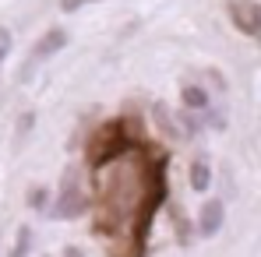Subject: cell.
I'll list each match as a JSON object with an SVG mask.
<instances>
[{"label": "cell", "mask_w": 261, "mask_h": 257, "mask_svg": "<svg viewBox=\"0 0 261 257\" xmlns=\"http://www.w3.org/2000/svg\"><path fill=\"white\" fill-rule=\"evenodd\" d=\"M95 229L110 236V257H141L155 208L166 201V155L141 141L92 166Z\"/></svg>", "instance_id": "obj_1"}, {"label": "cell", "mask_w": 261, "mask_h": 257, "mask_svg": "<svg viewBox=\"0 0 261 257\" xmlns=\"http://www.w3.org/2000/svg\"><path fill=\"white\" fill-rule=\"evenodd\" d=\"M130 141H138V137H134V127H130V120H110V124H102V127L88 137L85 155H88V162L95 166L99 159L120 152L124 145H130Z\"/></svg>", "instance_id": "obj_2"}, {"label": "cell", "mask_w": 261, "mask_h": 257, "mask_svg": "<svg viewBox=\"0 0 261 257\" xmlns=\"http://www.w3.org/2000/svg\"><path fill=\"white\" fill-rule=\"evenodd\" d=\"M85 208H88V194L82 190L78 173L67 169L64 183H60V194H57V205H53V215L57 218H78V215H85Z\"/></svg>", "instance_id": "obj_3"}, {"label": "cell", "mask_w": 261, "mask_h": 257, "mask_svg": "<svg viewBox=\"0 0 261 257\" xmlns=\"http://www.w3.org/2000/svg\"><path fill=\"white\" fill-rule=\"evenodd\" d=\"M64 46H67V32H64V28H49L43 39L32 46V56H29V60H25V67H21V81H29V74H32L43 60H49L57 49H64Z\"/></svg>", "instance_id": "obj_4"}, {"label": "cell", "mask_w": 261, "mask_h": 257, "mask_svg": "<svg viewBox=\"0 0 261 257\" xmlns=\"http://www.w3.org/2000/svg\"><path fill=\"white\" fill-rule=\"evenodd\" d=\"M229 21L244 36H261V4L258 0H229Z\"/></svg>", "instance_id": "obj_5"}, {"label": "cell", "mask_w": 261, "mask_h": 257, "mask_svg": "<svg viewBox=\"0 0 261 257\" xmlns=\"http://www.w3.org/2000/svg\"><path fill=\"white\" fill-rule=\"evenodd\" d=\"M222 218H226V208H222V201H205V208H201V218H198V233L208 240V236H216L219 229H222Z\"/></svg>", "instance_id": "obj_6"}, {"label": "cell", "mask_w": 261, "mask_h": 257, "mask_svg": "<svg viewBox=\"0 0 261 257\" xmlns=\"http://www.w3.org/2000/svg\"><path fill=\"white\" fill-rule=\"evenodd\" d=\"M212 187V166H208V159H194L191 162V190H198V194H205Z\"/></svg>", "instance_id": "obj_7"}, {"label": "cell", "mask_w": 261, "mask_h": 257, "mask_svg": "<svg viewBox=\"0 0 261 257\" xmlns=\"http://www.w3.org/2000/svg\"><path fill=\"white\" fill-rule=\"evenodd\" d=\"M180 95H184V106H187L191 113H201V109H208V92H205L201 85H187L184 92H180Z\"/></svg>", "instance_id": "obj_8"}, {"label": "cell", "mask_w": 261, "mask_h": 257, "mask_svg": "<svg viewBox=\"0 0 261 257\" xmlns=\"http://www.w3.org/2000/svg\"><path fill=\"white\" fill-rule=\"evenodd\" d=\"M29 247H32V229L21 225V229H18V243H14L11 257H29Z\"/></svg>", "instance_id": "obj_9"}, {"label": "cell", "mask_w": 261, "mask_h": 257, "mask_svg": "<svg viewBox=\"0 0 261 257\" xmlns=\"http://www.w3.org/2000/svg\"><path fill=\"white\" fill-rule=\"evenodd\" d=\"M29 205H32V208H43V205H46V190H43V187H36V190L29 194Z\"/></svg>", "instance_id": "obj_10"}, {"label": "cell", "mask_w": 261, "mask_h": 257, "mask_svg": "<svg viewBox=\"0 0 261 257\" xmlns=\"http://www.w3.org/2000/svg\"><path fill=\"white\" fill-rule=\"evenodd\" d=\"M85 4H99V0H60V7L71 14V11H78V7H85Z\"/></svg>", "instance_id": "obj_11"}, {"label": "cell", "mask_w": 261, "mask_h": 257, "mask_svg": "<svg viewBox=\"0 0 261 257\" xmlns=\"http://www.w3.org/2000/svg\"><path fill=\"white\" fill-rule=\"evenodd\" d=\"M7 49H11V32H7V28H0V64H4Z\"/></svg>", "instance_id": "obj_12"}, {"label": "cell", "mask_w": 261, "mask_h": 257, "mask_svg": "<svg viewBox=\"0 0 261 257\" xmlns=\"http://www.w3.org/2000/svg\"><path fill=\"white\" fill-rule=\"evenodd\" d=\"M67 257H82V250H67Z\"/></svg>", "instance_id": "obj_13"}]
</instances>
